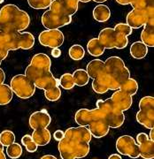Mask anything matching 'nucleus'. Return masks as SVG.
Wrapping results in <instances>:
<instances>
[{
	"instance_id": "1",
	"label": "nucleus",
	"mask_w": 154,
	"mask_h": 159,
	"mask_svg": "<svg viewBox=\"0 0 154 159\" xmlns=\"http://www.w3.org/2000/svg\"><path fill=\"white\" fill-rule=\"evenodd\" d=\"M91 134L87 126L69 127L58 142V151L62 159L83 158L90 152Z\"/></svg>"
},
{
	"instance_id": "2",
	"label": "nucleus",
	"mask_w": 154,
	"mask_h": 159,
	"mask_svg": "<svg viewBox=\"0 0 154 159\" xmlns=\"http://www.w3.org/2000/svg\"><path fill=\"white\" fill-rule=\"evenodd\" d=\"M51 61L49 56L44 53H37L32 57L24 74L33 81L35 88L47 90L59 86L58 79L55 78L51 72Z\"/></svg>"
},
{
	"instance_id": "3",
	"label": "nucleus",
	"mask_w": 154,
	"mask_h": 159,
	"mask_svg": "<svg viewBox=\"0 0 154 159\" xmlns=\"http://www.w3.org/2000/svg\"><path fill=\"white\" fill-rule=\"evenodd\" d=\"M130 78L129 69L120 57H110L105 61V71L97 80L108 90H118L121 84Z\"/></svg>"
},
{
	"instance_id": "4",
	"label": "nucleus",
	"mask_w": 154,
	"mask_h": 159,
	"mask_svg": "<svg viewBox=\"0 0 154 159\" xmlns=\"http://www.w3.org/2000/svg\"><path fill=\"white\" fill-rule=\"evenodd\" d=\"M74 120L79 126H87L95 138L106 136L110 130L102 111L98 108L78 110L74 115Z\"/></svg>"
},
{
	"instance_id": "5",
	"label": "nucleus",
	"mask_w": 154,
	"mask_h": 159,
	"mask_svg": "<svg viewBox=\"0 0 154 159\" xmlns=\"http://www.w3.org/2000/svg\"><path fill=\"white\" fill-rule=\"evenodd\" d=\"M30 17L27 11L20 9L15 5L8 4L0 10V32H21L29 28Z\"/></svg>"
},
{
	"instance_id": "6",
	"label": "nucleus",
	"mask_w": 154,
	"mask_h": 159,
	"mask_svg": "<svg viewBox=\"0 0 154 159\" xmlns=\"http://www.w3.org/2000/svg\"><path fill=\"white\" fill-rule=\"evenodd\" d=\"M34 44V35L29 32H0V51H17L19 49L29 50Z\"/></svg>"
},
{
	"instance_id": "7",
	"label": "nucleus",
	"mask_w": 154,
	"mask_h": 159,
	"mask_svg": "<svg viewBox=\"0 0 154 159\" xmlns=\"http://www.w3.org/2000/svg\"><path fill=\"white\" fill-rule=\"evenodd\" d=\"M97 108L102 111L104 118L110 128H119L123 125L125 121V115L114 106L111 98L106 100H97Z\"/></svg>"
},
{
	"instance_id": "8",
	"label": "nucleus",
	"mask_w": 154,
	"mask_h": 159,
	"mask_svg": "<svg viewBox=\"0 0 154 159\" xmlns=\"http://www.w3.org/2000/svg\"><path fill=\"white\" fill-rule=\"evenodd\" d=\"M98 40L105 49H124L128 44V37L116 32L112 28H105L100 31Z\"/></svg>"
},
{
	"instance_id": "9",
	"label": "nucleus",
	"mask_w": 154,
	"mask_h": 159,
	"mask_svg": "<svg viewBox=\"0 0 154 159\" xmlns=\"http://www.w3.org/2000/svg\"><path fill=\"white\" fill-rule=\"evenodd\" d=\"M12 90L21 99L30 98L35 92V86L31 80L25 74H17L13 76L10 83Z\"/></svg>"
},
{
	"instance_id": "10",
	"label": "nucleus",
	"mask_w": 154,
	"mask_h": 159,
	"mask_svg": "<svg viewBox=\"0 0 154 159\" xmlns=\"http://www.w3.org/2000/svg\"><path fill=\"white\" fill-rule=\"evenodd\" d=\"M139 109L137 113V122L148 129L154 128V97L147 96L141 98Z\"/></svg>"
},
{
	"instance_id": "11",
	"label": "nucleus",
	"mask_w": 154,
	"mask_h": 159,
	"mask_svg": "<svg viewBox=\"0 0 154 159\" xmlns=\"http://www.w3.org/2000/svg\"><path fill=\"white\" fill-rule=\"evenodd\" d=\"M116 149L120 155L129 157L131 158H137L140 157L138 144L135 139L129 135H122L117 139Z\"/></svg>"
},
{
	"instance_id": "12",
	"label": "nucleus",
	"mask_w": 154,
	"mask_h": 159,
	"mask_svg": "<svg viewBox=\"0 0 154 159\" xmlns=\"http://www.w3.org/2000/svg\"><path fill=\"white\" fill-rule=\"evenodd\" d=\"M41 21L46 29H59L72 22V16L59 15L47 10L43 14Z\"/></svg>"
},
{
	"instance_id": "13",
	"label": "nucleus",
	"mask_w": 154,
	"mask_h": 159,
	"mask_svg": "<svg viewBox=\"0 0 154 159\" xmlns=\"http://www.w3.org/2000/svg\"><path fill=\"white\" fill-rule=\"evenodd\" d=\"M64 34L59 29H47L42 31L38 41L41 45L50 47V48H59L64 43Z\"/></svg>"
},
{
	"instance_id": "14",
	"label": "nucleus",
	"mask_w": 154,
	"mask_h": 159,
	"mask_svg": "<svg viewBox=\"0 0 154 159\" xmlns=\"http://www.w3.org/2000/svg\"><path fill=\"white\" fill-rule=\"evenodd\" d=\"M148 20V11L147 9H133L129 11L126 18L127 24L132 29H138L143 27Z\"/></svg>"
},
{
	"instance_id": "15",
	"label": "nucleus",
	"mask_w": 154,
	"mask_h": 159,
	"mask_svg": "<svg viewBox=\"0 0 154 159\" xmlns=\"http://www.w3.org/2000/svg\"><path fill=\"white\" fill-rule=\"evenodd\" d=\"M140 157L144 159L154 157V141H151L145 133H140L137 136Z\"/></svg>"
},
{
	"instance_id": "16",
	"label": "nucleus",
	"mask_w": 154,
	"mask_h": 159,
	"mask_svg": "<svg viewBox=\"0 0 154 159\" xmlns=\"http://www.w3.org/2000/svg\"><path fill=\"white\" fill-rule=\"evenodd\" d=\"M29 125L32 129H41L47 128L51 122V116L46 110H42L39 111H35L29 117Z\"/></svg>"
},
{
	"instance_id": "17",
	"label": "nucleus",
	"mask_w": 154,
	"mask_h": 159,
	"mask_svg": "<svg viewBox=\"0 0 154 159\" xmlns=\"http://www.w3.org/2000/svg\"><path fill=\"white\" fill-rule=\"evenodd\" d=\"M111 100L114 103V105L120 110V111H125L131 107L133 103V99L131 96L126 94L125 92L120 90H115L114 94L111 97Z\"/></svg>"
},
{
	"instance_id": "18",
	"label": "nucleus",
	"mask_w": 154,
	"mask_h": 159,
	"mask_svg": "<svg viewBox=\"0 0 154 159\" xmlns=\"http://www.w3.org/2000/svg\"><path fill=\"white\" fill-rule=\"evenodd\" d=\"M31 138L37 146H45L51 142V132L47 128L35 129L31 134Z\"/></svg>"
},
{
	"instance_id": "19",
	"label": "nucleus",
	"mask_w": 154,
	"mask_h": 159,
	"mask_svg": "<svg viewBox=\"0 0 154 159\" xmlns=\"http://www.w3.org/2000/svg\"><path fill=\"white\" fill-rule=\"evenodd\" d=\"M105 71V62L101 59L95 58L88 64L86 72L90 78L95 80Z\"/></svg>"
},
{
	"instance_id": "20",
	"label": "nucleus",
	"mask_w": 154,
	"mask_h": 159,
	"mask_svg": "<svg viewBox=\"0 0 154 159\" xmlns=\"http://www.w3.org/2000/svg\"><path fill=\"white\" fill-rule=\"evenodd\" d=\"M141 40L147 47H154V22H146L143 26Z\"/></svg>"
},
{
	"instance_id": "21",
	"label": "nucleus",
	"mask_w": 154,
	"mask_h": 159,
	"mask_svg": "<svg viewBox=\"0 0 154 159\" xmlns=\"http://www.w3.org/2000/svg\"><path fill=\"white\" fill-rule=\"evenodd\" d=\"M111 17V11L105 5H98L93 10V18L97 22H106Z\"/></svg>"
},
{
	"instance_id": "22",
	"label": "nucleus",
	"mask_w": 154,
	"mask_h": 159,
	"mask_svg": "<svg viewBox=\"0 0 154 159\" xmlns=\"http://www.w3.org/2000/svg\"><path fill=\"white\" fill-rule=\"evenodd\" d=\"M130 55L136 59H142L148 53V47L142 42H136L130 46Z\"/></svg>"
},
{
	"instance_id": "23",
	"label": "nucleus",
	"mask_w": 154,
	"mask_h": 159,
	"mask_svg": "<svg viewBox=\"0 0 154 159\" xmlns=\"http://www.w3.org/2000/svg\"><path fill=\"white\" fill-rule=\"evenodd\" d=\"M87 51L89 52V54L93 56V57H99L105 52V49L102 45V43L99 42L98 38L95 37V38H92L88 42Z\"/></svg>"
},
{
	"instance_id": "24",
	"label": "nucleus",
	"mask_w": 154,
	"mask_h": 159,
	"mask_svg": "<svg viewBox=\"0 0 154 159\" xmlns=\"http://www.w3.org/2000/svg\"><path fill=\"white\" fill-rule=\"evenodd\" d=\"M73 79H74V85L83 87L89 83L90 76L88 75L86 70L84 69H77L73 74Z\"/></svg>"
},
{
	"instance_id": "25",
	"label": "nucleus",
	"mask_w": 154,
	"mask_h": 159,
	"mask_svg": "<svg viewBox=\"0 0 154 159\" xmlns=\"http://www.w3.org/2000/svg\"><path fill=\"white\" fill-rule=\"evenodd\" d=\"M13 97V92L11 87L7 84L0 85V105H6L11 102Z\"/></svg>"
},
{
	"instance_id": "26",
	"label": "nucleus",
	"mask_w": 154,
	"mask_h": 159,
	"mask_svg": "<svg viewBox=\"0 0 154 159\" xmlns=\"http://www.w3.org/2000/svg\"><path fill=\"white\" fill-rule=\"evenodd\" d=\"M120 90L125 92L126 94L129 96H135L138 90V83L135 79L128 78L123 84H121L119 89Z\"/></svg>"
},
{
	"instance_id": "27",
	"label": "nucleus",
	"mask_w": 154,
	"mask_h": 159,
	"mask_svg": "<svg viewBox=\"0 0 154 159\" xmlns=\"http://www.w3.org/2000/svg\"><path fill=\"white\" fill-rule=\"evenodd\" d=\"M69 57L73 60H81L85 56V50L80 44H74L70 47L68 51Z\"/></svg>"
},
{
	"instance_id": "28",
	"label": "nucleus",
	"mask_w": 154,
	"mask_h": 159,
	"mask_svg": "<svg viewBox=\"0 0 154 159\" xmlns=\"http://www.w3.org/2000/svg\"><path fill=\"white\" fill-rule=\"evenodd\" d=\"M58 85L60 86L64 89H72L74 88V82L73 79V74L67 73L61 75L60 79H58Z\"/></svg>"
},
{
	"instance_id": "29",
	"label": "nucleus",
	"mask_w": 154,
	"mask_h": 159,
	"mask_svg": "<svg viewBox=\"0 0 154 159\" xmlns=\"http://www.w3.org/2000/svg\"><path fill=\"white\" fill-rule=\"evenodd\" d=\"M61 2L67 14L69 16H73L78 11L79 0H61Z\"/></svg>"
},
{
	"instance_id": "30",
	"label": "nucleus",
	"mask_w": 154,
	"mask_h": 159,
	"mask_svg": "<svg viewBox=\"0 0 154 159\" xmlns=\"http://www.w3.org/2000/svg\"><path fill=\"white\" fill-rule=\"evenodd\" d=\"M6 154L12 159H17L21 157L22 155V148L19 143H12L11 145L7 146Z\"/></svg>"
},
{
	"instance_id": "31",
	"label": "nucleus",
	"mask_w": 154,
	"mask_h": 159,
	"mask_svg": "<svg viewBox=\"0 0 154 159\" xmlns=\"http://www.w3.org/2000/svg\"><path fill=\"white\" fill-rule=\"evenodd\" d=\"M0 142L3 146H9L12 143L15 142V134L10 130H5L0 133Z\"/></svg>"
},
{
	"instance_id": "32",
	"label": "nucleus",
	"mask_w": 154,
	"mask_h": 159,
	"mask_svg": "<svg viewBox=\"0 0 154 159\" xmlns=\"http://www.w3.org/2000/svg\"><path fill=\"white\" fill-rule=\"evenodd\" d=\"M44 96L48 101H51V102L58 101L61 97V90L59 89V86H56L50 89L44 90Z\"/></svg>"
},
{
	"instance_id": "33",
	"label": "nucleus",
	"mask_w": 154,
	"mask_h": 159,
	"mask_svg": "<svg viewBox=\"0 0 154 159\" xmlns=\"http://www.w3.org/2000/svg\"><path fill=\"white\" fill-rule=\"evenodd\" d=\"M21 143L26 148L27 151L30 152V153L35 152L37 150V148H38V146L35 143V142L31 138V135H29V134H26L21 138Z\"/></svg>"
},
{
	"instance_id": "34",
	"label": "nucleus",
	"mask_w": 154,
	"mask_h": 159,
	"mask_svg": "<svg viewBox=\"0 0 154 159\" xmlns=\"http://www.w3.org/2000/svg\"><path fill=\"white\" fill-rule=\"evenodd\" d=\"M52 0H28L29 6L36 10H42V9H47L51 6Z\"/></svg>"
},
{
	"instance_id": "35",
	"label": "nucleus",
	"mask_w": 154,
	"mask_h": 159,
	"mask_svg": "<svg viewBox=\"0 0 154 159\" xmlns=\"http://www.w3.org/2000/svg\"><path fill=\"white\" fill-rule=\"evenodd\" d=\"M133 9L145 10L150 6H154V0H130V4Z\"/></svg>"
},
{
	"instance_id": "36",
	"label": "nucleus",
	"mask_w": 154,
	"mask_h": 159,
	"mask_svg": "<svg viewBox=\"0 0 154 159\" xmlns=\"http://www.w3.org/2000/svg\"><path fill=\"white\" fill-rule=\"evenodd\" d=\"M114 29L116 32L123 34V35H125L127 37L129 36L132 34V31H133V29L127 23H118V24L115 25Z\"/></svg>"
},
{
	"instance_id": "37",
	"label": "nucleus",
	"mask_w": 154,
	"mask_h": 159,
	"mask_svg": "<svg viewBox=\"0 0 154 159\" xmlns=\"http://www.w3.org/2000/svg\"><path fill=\"white\" fill-rule=\"evenodd\" d=\"M91 87L92 89L97 94H105L108 91V89L105 87H104L102 84H100L97 80H93Z\"/></svg>"
},
{
	"instance_id": "38",
	"label": "nucleus",
	"mask_w": 154,
	"mask_h": 159,
	"mask_svg": "<svg viewBox=\"0 0 154 159\" xmlns=\"http://www.w3.org/2000/svg\"><path fill=\"white\" fill-rule=\"evenodd\" d=\"M53 137H54V139L58 141V142H59V141H61L63 139V137H64V132L62 130H57L54 132V134H53Z\"/></svg>"
},
{
	"instance_id": "39",
	"label": "nucleus",
	"mask_w": 154,
	"mask_h": 159,
	"mask_svg": "<svg viewBox=\"0 0 154 159\" xmlns=\"http://www.w3.org/2000/svg\"><path fill=\"white\" fill-rule=\"evenodd\" d=\"M61 51L59 48H52V51H51V56L55 58H58L61 56Z\"/></svg>"
},
{
	"instance_id": "40",
	"label": "nucleus",
	"mask_w": 154,
	"mask_h": 159,
	"mask_svg": "<svg viewBox=\"0 0 154 159\" xmlns=\"http://www.w3.org/2000/svg\"><path fill=\"white\" fill-rule=\"evenodd\" d=\"M8 52H9V51H0V65H1L2 61H3L4 59H6V57L8 56Z\"/></svg>"
},
{
	"instance_id": "41",
	"label": "nucleus",
	"mask_w": 154,
	"mask_h": 159,
	"mask_svg": "<svg viewBox=\"0 0 154 159\" xmlns=\"http://www.w3.org/2000/svg\"><path fill=\"white\" fill-rule=\"evenodd\" d=\"M5 80H6V74L4 72V70L0 67V85L4 83Z\"/></svg>"
},
{
	"instance_id": "42",
	"label": "nucleus",
	"mask_w": 154,
	"mask_h": 159,
	"mask_svg": "<svg viewBox=\"0 0 154 159\" xmlns=\"http://www.w3.org/2000/svg\"><path fill=\"white\" fill-rule=\"evenodd\" d=\"M116 2L122 6H127L130 4V0H116Z\"/></svg>"
},
{
	"instance_id": "43",
	"label": "nucleus",
	"mask_w": 154,
	"mask_h": 159,
	"mask_svg": "<svg viewBox=\"0 0 154 159\" xmlns=\"http://www.w3.org/2000/svg\"><path fill=\"white\" fill-rule=\"evenodd\" d=\"M108 159H122V157L118 154H112L108 157Z\"/></svg>"
},
{
	"instance_id": "44",
	"label": "nucleus",
	"mask_w": 154,
	"mask_h": 159,
	"mask_svg": "<svg viewBox=\"0 0 154 159\" xmlns=\"http://www.w3.org/2000/svg\"><path fill=\"white\" fill-rule=\"evenodd\" d=\"M40 159H57V157H55L52 155H45V156L42 157Z\"/></svg>"
},
{
	"instance_id": "45",
	"label": "nucleus",
	"mask_w": 154,
	"mask_h": 159,
	"mask_svg": "<svg viewBox=\"0 0 154 159\" xmlns=\"http://www.w3.org/2000/svg\"><path fill=\"white\" fill-rule=\"evenodd\" d=\"M148 137L151 141H154V128L151 129V132H150V136Z\"/></svg>"
},
{
	"instance_id": "46",
	"label": "nucleus",
	"mask_w": 154,
	"mask_h": 159,
	"mask_svg": "<svg viewBox=\"0 0 154 159\" xmlns=\"http://www.w3.org/2000/svg\"><path fill=\"white\" fill-rule=\"evenodd\" d=\"M0 159H6V154L4 153V150H0Z\"/></svg>"
},
{
	"instance_id": "47",
	"label": "nucleus",
	"mask_w": 154,
	"mask_h": 159,
	"mask_svg": "<svg viewBox=\"0 0 154 159\" xmlns=\"http://www.w3.org/2000/svg\"><path fill=\"white\" fill-rule=\"evenodd\" d=\"M93 1H95V2H97V3H104V2H105V1H107V0H93Z\"/></svg>"
},
{
	"instance_id": "48",
	"label": "nucleus",
	"mask_w": 154,
	"mask_h": 159,
	"mask_svg": "<svg viewBox=\"0 0 154 159\" xmlns=\"http://www.w3.org/2000/svg\"><path fill=\"white\" fill-rule=\"evenodd\" d=\"M91 1H92V0H79V2H82V3H88Z\"/></svg>"
},
{
	"instance_id": "49",
	"label": "nucleus",
	"mask_w": 154,
	"mask_h": 159,
	"mask_svg": "<svg viewBox=\"0 0 154 159\" xmlns=\"http://www.w3.org/2000/svg\"><path fill=\"white\" fill-rule=\"evenodd\" d=\"M0 150H4V146L1 142H0Z\"/></svg>"
},
{
	"instance_id": "50",
	"label": "nucleus",
	"mask_w": 154,
	"mask_h": 159,
	"mask_svg": "<svg viewBox=\"0 0 154 159\" xmlns=\"http://www.w3.org/2000/svg\"><path fill=\"white\" fill-rule=\"evenodd\" d=\"M2 2H4V0H0V4H1Z\"/></svg>"
}]
</instances>
